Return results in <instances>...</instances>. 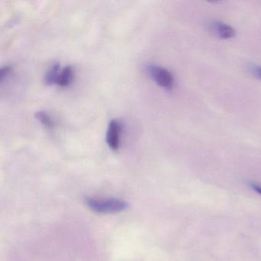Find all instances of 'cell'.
<instances>
[{"label": "cell", "mask_w": 261, "mask_h": 261, "mask_svg": "<svg viewBox=\"0 0 261 261\" xmlns=\"http://www.w3.org/2000/svg\"><path fill=\"white\" fill-rule=\"evenodd\" d=\"M88 207L100 214L117 213L123 212L128 207V204L118 198H96L88 197L86 198Z\"/></svg>", "instance_id": "1"}, {"label": "cell", "mask_w": 261, "mask_h": 261, "mask_svg": "<svg viewBox=\"0 0 261 261\" xmlns=\"http://www.w3.org/2000/svg\"><path fill=\"white\" fill-rule=\"evenodd\" d=\"M147 71L157 85L166 90L173 88L175 79L169 70L158 65H151L148 66Z\"/></svg>", "instance_id": "2"}, {"label": "cell", "mask_w": 261, "mask_h": 261, "mask_svg": "<svg viewBox=\"0 0 261 261\" xmlns=\"http://www.w3.org/2000/svg\"><path fill=\"white\" fill-rule=\"evenodd\" d=\"M121 124L117 120H112L108 125L106 140L109 147L113 151H117L120 146Z\"/></svg>", "instance_id": "3"}, {"label": "cell", "mask_w": 261, "mask_h": 261, "mask_svg": "<svg viewBox=\"0 0 261 261\" xmlns=\"http://www.w3.org/2000/svg\"><path fill=\"white\" fill-rule=\"evenodd\" d=\"M211 30L221 39H230L235 36V30L224 22H213L211 25Z\"/></svg>", "instance_id": "4"}, {"label": "cell", "mask_w": 261, "mask_h": 261, "mask_svg": "<svg viewBox=\"0 0 261 261\" xmlns=\"http://www.w3.org/2000/svg\"><path fill=\"white\" fill-rule=\"evenodd\" d=\"M74 71L72 66L71 65L65 66L63 69L61 70L56 85L61 88H66V87L69 86L74 79Z\"/></svg>", "instance_id": "5"}, {"label": "cell", "mask_w": 261, "mask_h": 261, "mask_svg": "<svg viewBox=\"0 0 261 261\" xmlns=\"http://www.w3.org/2000/svg\"><path fill=\"white\" fill-rule=\"evenodd\" d=\"M60 65L59 63H55L48 68V71L45 75V82L47 85H56V81L60 73Z\"/></svg>", "instance_id": "6"}, {"label": "cell", "mask_w": 261, "mask_h": 261, "mask_svg": "<svg viewBox=\"0 0 261 261\" xmlns=\"http://www.w3.org/2000/svg\"><path fill=\"white\" fill-rule=\"evenodd\" d=\"M36 118L42 123V125L48 128V129H53L55 126L54 122L53 119L48 115V113L44 111H38L36 114Z\"/></svg>", "instance_id": "7"}, {"label": "cell", "mask_w": 261, "mask_h": 261, "mask_svg": "<svg viewBox=\"0 0 261 261\" xmlns=\"http://www.w3.org/2000/svg\"><path fill=\"white\" fill-rule=\"evenodd\" d=\"M248 69L249 72H250L252 75L261 80V66L252 65L249 66Z\"/></svg>", "instance_id": "8"}, {"label": "cell", "mask_w": 261, "mask_h": 261, "mask_svg": "<svg viewBox=\"0 0 261 261\" xmlns=\"http://www.w3.org/2000/svg\"><path fill=\"white\" fill-rule=\"evenodd\" d=\"M10 71H11V68L10 66L3 67L2 69H1V82L4 80L6 76L10 74Z\"/></svg>", "instance_id": "9"}, {"label": "cell", "mask_w": 261, "mask_h": 261, "mask_svg": "<svg viewBox=\"0 0 261 261\" xmlns=\"http://www.w3.org/2000/svg\"><path fill=\"white\" fill-rule=\"evenodd\" d=\"M253 189L261 195V186H253Z\"/></svg>", "instance_id": "10"}]
</instances>
